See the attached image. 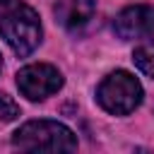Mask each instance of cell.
<instances>
[{
  "label": "cell",
  "instance_id": "cell-1",
  "mask_svg": "<svg viewBox=\"0 0 154 154\" xmlns=\"http://www.w3.org/2000/svg\"><path fill=\"white\" fill-rule=\"evenodd\" d=\"M0 34L17 55H29L41 43V22L22 0H0Z\"/></svg>",
  "mask_w": 154,
  "mask_h": 154
},
{
  "label": "cell",
  "instance_id": "cell-2",
  "mask_svg": "<svg viewBox=\"0 0 154 154\" xmlns=\"http://www.w3.org/2000/svg\"><path fill=\"white\" fill-rule=\"evenodd\" d=\"M12 144L24 152H72L77 137L58 120H29L12 135Z\"/></svg>",
  "mask_w": 154,
  "mask_h": 154
},
{
  "label": "cell",
  "instance_id": "cell-3",
  "mask_svg": "<svg viewBox=\"0 0 154 154\" xmlns=\"http://www.w3.org/2000/svg\"><path fill=\"white\" fill-rule=\"evenodd\" d=\"M96 101L101 103L103 111H108L113 116H128L142 101V84L130 72L116 70L108 77H103V82L99 84Z\"/></svg>",
  "mask_w": 154,
  "mask_h": 154
},
{
  "label": "cell",
  "instance_id": "cell-4",
  "mask_svg": "<svg viewBox=\"0 0 154 154\" xmlns=\"http://www.w3.org/2000/svg\"><path fill=\"white\" fill-rule=\"evenodd\" d=\"M17 87L29 101H43L63 87V75L48 63H34L17 72Z\"/></svg>",
  "mask_w": 154,
  "mask_h": 154
},
{
  "label": "cell",
  "instance_id": "cell-5",
  "mask_svg": "<svg viewBox=\"0 0 154 154\" xmlns=\"http://www.w3.org/2000/svg\"><path fill=\"white\" fill-rule=\"evenodd\" d=\"M113 31L123 41L142 38L154 31V5H130L113 19Z\"/></svg>",
  "mask_w": 154,
  "mask_h": 154
},
{
  "label": "cell",
  "instance_id": "cell-6",
  "mask_svg": "<svg viewBox=\"0 0 154 154\" xmlns=\"http://www.w3.org/2000/svg\"><path fill=\"white\" fill-rule=\"evenodd\" d=\"M96 12L94 0H60L55 5V17L65 29H79L84 26Z\"/></svg>",
  "mask_w": 154,
  "mask_h": 154
},
{
  "label": "cell",
  "instance_id": "cell-7",
  "mask_svg": "<svg viewBox=\"0 0 154 154\" xmlns=\"http://www.w3.org/2000/svg\"><path fill=\"white\" fill-rule=\"evenodd\" d=\"M132 60H135V65H137L140 72H144L147 77L154 79V36L147 34V38L135 48Z\"/></svg>",
  "mask_w": 154,
  "mask_h": 154
},
{
  "label": "cell",
  "instance_id": "cell-8",
  "mask_svg": "<svg viewBox=\"0 0 154 154\" xmlns=\"http://www.w3.org/2000/svg\"><path fill=\"white\" fill-rule=\"evenodd\" d=\"M17 116H19V106H17L7 94H0V120L10 123V120H14Z\"/></svg>",
  "mask_w": 154,
  "mask_h": 154
},
{
  "label": "cell",
  "instance_id": "cell-9",
  "mask_svg": "<svg viewBox=\"0 0 154 154\" xmlns=\"http://www.w3.org/2000/svg\"><path fill=\"white\" fill-rule=\"evenodd\" d=\"M0 67H2V58H0Z\"/></svg>",
  "mask_w": 154,
  "mask_h": 154
}]
</instances>
